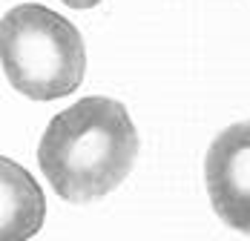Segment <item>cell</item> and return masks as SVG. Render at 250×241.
Listing matches in <instances>:
<instances>
[{
    "label": "cell",
    "instance_id": "cell-4",
    "mask_svg": "<svg viewBox=\"0 0 250 241\" xmlns=\"http://www.w3.org/2000/svg\"><path fill=\"white\" fill-rule=\"evenodd\" d=\"M3 181V216H0V241H26L35 236L46 216V201L35 178L21 164L9 158L0 161Z\"/></svg>",
    "mask_w": 250,
    "mask_h": 241
},
{
    "label": "cell",
    "instance_id": "cell-5",
    "mask_svg": "<svg viewBox=\"0 0 250 241\" xmlns=\"http://www.w3.org/2000/svg\"><path fill=\"white\" fill-rule=\"evenodd\" d=\"M61 3H66L72 9H92V6H98L101 0H61Z\"/></svg>",
    "mask_w": 250,
    "mask_h": 241
},
{
    "label": "cell",
    "instance_id": "cell-2",
    "mask_svg": "<svg viewBox=\"0 0 250 241\" xmlns=\"http://www.w3.org/2000/svg\"><path fill=\"white\" fill-rule=\"evenodd\" d=\"M0 60L12 89L32 100L72 95L86 72L81 32L38 3H21L3 15Z\"/></svg>",
    "mask_w": 250,
    "mask_h": 241
},
{
    "label": "cell",
    "instance_id": "cell-1",
    "mask_svg": "<svg viewBox=\"0 0 250 241\" xmlns=\"http://www.w3.org/2000/svg\"><path fill=\"white\" fill-rule=\"evenodd\" d=\"M138 158V132L124 103L81 98L49 120L38 164L55 193L69 204H86L112 193Z\"/></svg>",
    "mask_w": 250,
    "mask_h": 241
},
{
    "label": "cell",
    "instance_id": "cell-3",
    "mask_svg": "<svg viewBox=\"0 0 250 241\" xmlns=\"http://www.w3.org/2000/svg\"><path fill=\"white\" fill-rule=\"evenodd\" d=\"M204 181L213 213L250 236V120L222 129L204 158Z\"/></svg>",
    "mask_w": 250,
    "mask_h": 241
}]
</instances>
